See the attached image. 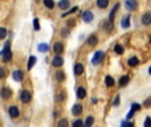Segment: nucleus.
I'll return each instance as SVG.
<instances>
[{"label": "nucleus", "mask_w": 151, "mask_h": 127, "mask_svg": "<svg viewBox=\"0 0 151 127\" xmlns=\"http://www.w3.org/2000/svg\"><path fill=\"white\" fill-rule=\"evenodd\" d=\"M72 113L74 114V115H80V114L82 113V106H81V105H78V103H77V105H74V106H73V109H72Z\"/></svg>", "instance_id": "4468645a"}, {"label": "nucleus", "mask_w": 151, "mask_h": 127, "mask_svg": "<svg viewBox=\"0 0 151 127\" xmlns=\"http://www.w3.org/2000/svg\"><path fill=\"white\" fill-rule=\"evenodd\" d=\"M113 28H114L113 21H111V20L105 21V24H103V29H105V31H106V32H110V31H113Z\"/></svg>", "instance_id": "ddd939ff"}, {"label": "nucleus", "mask_w": 151, "mask_h": 127, "mask_svg": "<svg viewBox=\"0 0 151 127\" xmlns=\"http://www.w3.org/2000/svg\"><path fill=\"white\" fill-rule=\"evenodd\" d=\"M53 52L57 53V54H61L62 52H64V45H62V42H56V44L53 45Z\"/></svg>", "instance_id": "6e6552de"}, {"label": "nucleus", "mask_w": 151, "mask_h": 127, "mask_svg": "<svg viewBox=\"0 0 151 127\" xmlns=\"http://www.w3.org/2000/svg\"><path fill=\"white\" fill-rule=\"evenodd\" d=\"M137 0H126L125 1V7L127 11H135L137 9Z\"/></svg>", "instance_id": "f03ea898"}, {"label": "nucleus", "mask_w": 151, "mask_h": 127, "mask_svg": "<svg viewBox=\"0 0 151 127\" xmlns=\"http://www.w3.org/2000/svg\"><path fill=\"white\" fill-rule=\"evenodd\" d=\"M64 126H68V120L66 119H61L59 122V127H64Z\"/></svg>", "instance_id": "473e14b6"}, {"label": "nucleus", "mask_w": 151, "mask_h": 127, "mask_svg": "<svg viewBox=\"0 0 151 127\" xmlns=\"http://www.w3.org/2000/svg\"><path fill=\"white\" fill-rule=\"evenodd\" d=\"M129 81H130L129 76H123V77H121V79H119V86H126L127 83H129Z\"/></svg>", "instance_id": "6ab92c4d"}, {"label": "nucleus", "mask_w": 151, "mask_h": 127, "mask_svg": "<svg viewBox=\"0 0 151 127\" xmlns=\"http://www.w3.org/2000/svg\"><path fill=\"white\" fill-rule=\"evenodd\" d=\"M93 122H94V118H93V117H88V119L85 120V123H84V124H85L86 127H90L93 124Z\"/></svg>", "instance_id": "cd10ccee"}, {"label": "nucleus", "mask_w": 151, "mask_h": 127, "mask_svg": "<svg viewBox=\"0 0 151 127\" xmlns=\"http://www.w3.org/2000/svg\"><path fill=\"white\" fill-rule=\"evenodd\" d=\"M5 36H7V29H5V28H1V27H0V40L5 38Z\"/></svg>", "instance_id": "c85d7f7f"}, {"label": "nucleus", "mask_w": 151, "mask_h": 127, "mask_svg": "<svg viewBox=\"0 0 151 127\" xmlns=\"http://www.w3.org/2000/svg\"><path fill=\"white\" fill-rule=\"evenodd\" d=\"M64 99V93H61L59 97H57V101H62Z\"/></svg>", "instance_id": "a19ab883"}, {"label": "nucleus", "mask_w": 151, "mask_h": 127, "mask_svg": "<svg viewBox=\"0 0 151 127\" xmlns=\"http://www.w3.org/2000/svg\"><path fill=\"white\" fill-rule=\"evenodd\" d=\"M148 73H150V74H151V66H150V68H148Z\"/></svg>", "instance_id": "79ce46f5"}, {"label": "nucleus", "mask_w": 151, "mask_h": 127, "mask_svg": "<svg viewBox=\"0 0 151 127\" xmlns=\"http://www.w3.org/2000/svg\"><path fill=\"white\" fill-rule=\"evenodd\" d=\"M0 95L3 97L4 99H8V98L12 95V90L8 89V87H3V89H1V91H0Z\"/></svg>", "instance_id": "423d86ee"}, {"label": "nucleus", "mask_w": 151, "mask_h": 127, "mask_svg": "<svg viewBox=\"0 0 151 127\" xmlns=\"http://www.w3.org/2000/svg\"><path fill=\"white\" fill-rule=\"evenodd\" d=\"M77 97H78L80 99L85 98L86 97V90L84 89V87H78V89H77Z\"/></svg>", "instance_id": "2eb2a0df"}, {"label": "nucleus", "mask_w": 151, "mask_h": 127, "mask_svg": "<svg viewBox=\"0 0 151 127\" xmlns=\"http://www.w3.org/2000/svg\"><path fill=\"white\" fill-rule=\"evenodd\" d=\"M34 64H36V57H33V56H32V57H29V61H28V70H31L32 68H33V65Z\"/></svg>", "instance_id": "412c9836"}, {"label": "nucleus", "mask_w": 151, "mask_h": 127, "mask_svg": "<svg viewBox=\"0 0 151 127\" xmlns=\"http://www.w3.org/2000/svg\"><path fill=\"white\" fill-rule=\"evenodd\" d=\"M56 78H57V81H64V79H65V73L57 72L56 73Z\"/></svg>", "instance_id": "a878e982"}, {"label": "nucleus", "mask_w": 151, "mask_h": 127, "mask_svg": "<svg viewBox=\"0 0 151 127\" xmlns=\"http://www.w3.org/2000/svg\"><path fill=\"white\" fill-rule=\"evenodd\" d=\"M102 58H103V52H97L96 54H94V57H93V60H92V62L94 64V65H98V64H101V61H102Z\"/></svg>", "instance_id": "20e7f679"}, {"label": "nucleus", "mask_w": 151, "mask_h": 127, "mask_svg": "<svg viewBox=\"0 0 151 127\" xmlns=\"http://www.w3.org/2000/svg\"><path fill=\"white\" fill-rule=\"evenodd\" d=\"M131 110H134V111L141 110V106H139L138 103H133V105H131Z\"/></svg>", "instance_id": "2f4dec72"}, {"label": "nucleus", "mask_w": 151, "mask_h": 127, "mask_svg": "<svg viewBox=\"0 0 151 127\" xmlns=\"http://www.w3.org/2000/svg\"><path fill=\"white\" fill-rule=\"evenodd\" d=\"M31 93L29 91H27V90H23L20 93V99H21V102L23 103H28L29 101H31Z\"/></svg>", "instance_id": "7ed1b4c3"}, {"label": "nucleus", "mask_w": 151, "mask_h": 127, "mask_svg": "<svg viewBox=\"0 0 151 127\" xmlns=\"http://www.w3.org/2000/svg\"><path fill=\"white\" fill-rule=\"evenodd\" d=\"M118 8H119V4H115V5H114V8H113V11H111V13H110L109 20H111V21H113V19H114V15H115V12H117V11H118Z\"/></svg>", "instance_id": "393cba45"}, {"label": "nucleus", "mask_w": 151, "mask_h": 127, "mask_svg": "<svg viewBox=\"0 0 151 127\" xmlns=\"http://www.w3.org/2000/svg\"><path fill=\"white\" fill-rule=\"evenodd\" d=\"M62 64H64V58H62L60 54H57L55 58L52 60V65H53V66H57V68H60Z\"/></svg>", "instance_id": "39448f33"}, {"label": "nucleus", "mask_w": 151, "mask_h": 127, "mask_svg": "<svg viewBox=\"0 0 151 127\" xmlns=\"http://www.w3.org/2000/svg\"><path fill=\"white\" fill-rule=\"evenodd\" d=\"M134 113H135L134 110H130V113H129V114H127V115H126V118H127V119H130V118H133V115H134Z\"/></svg>", "instance_id": "ea45409f"}, {"label": "nucleus", "mask_w": 151, "mask_h": 127, "mask_svg": "<svg viewBox=\"0 0 151 127\" xmlns=\"http://www.w3.org/2000/svg\"><path fill=\"white\" fill-rule=\"evenodd\" d=\"M44 4H45V7L49 8V9L55 8V1L53 0H44Z\"/></svg>", "instance_id": "5701e85b"}, {"label": "nucleus", "mask_w": 151, "mask_h": 127, "mask_svg": "<svg viewBox=\"0 0 151 127\" xmlns=\"http://www.w3.org/2000/svg\"><path fill=\"white\" fill-rule=\"evenodd\" d=\"M5 69L4 68H0V78H4V77H5Z\"/></svg>", "instance_id": "c9c22d12"}, {"label": "nucleus", "mask_w": 151, "mask_h": 127, "mask_svg": "<svg viewBox=\"0 0 151 127\" xmlns=\"http://www.w3.org/2000/svg\"><path fill=\"white\" fill-rule=\"evenodd\" d=\"M1 54H3V61L4 62H9L11 61V58H12V52H11L9 42H5V46H4Z\"/></svg>", "instance_id": "f257e3e1"}, {"label": "nucleus", "mask_w": 151, "mask_h": 127, "mask_svg": "<svg viewBox=\"0 0 151 127\" xmlns=\"http://www.w3.org/2000/svg\"><path fill=\"white\" fill-rule=\"evenodd\" d=\"M142 23H143V25H150L151 24V13L150 12L144 13L143 16H142Z\"/></svg>", "instance_id": "9d476101"}, {"label": "nucleus", "mask_w": 151, "mask_h": 127, "mask_svg": "<svg viewBox=\"0 0 151 127\" xmlns=\"http://www.w3.org/2000/svg\"><path fill=\"white\" fill-rule=\"evenodd\" d=\"M119 102H121V99H119V95H117V97H115V99H114L113 106H118V105H119Z\"/></svg>", "instance_id": "4c0bfd02"}, {"label": "nucleus", "mask_w": 151, "mask_h": 127, "mask_svg": "<svg viewBox=\"0 0 151 127\" xmlns=\"http://www.w3.org/2000/svg\"><path fill=\"white\" fill-rule=\"evenodd\" d=\"M122 27H123V28H129V27H130V16L123 17V20H122Z\"/></svg>", "instance_id": "4be33fe9"}, {"label": "nucleus", "mask_w": 151, "mask_h": 127, "mask_svg": "<svg viewBox=\"0 0 151 127\" xmlns=\"http://www.w3.org/2000/svg\"><path fill=\"white\" fill-rule=\"evenodd\" d=\"M150 126H151V119H150V117H148L144 120V127H150Z\"/></svg>", "instance_id": "e433bc0d"}, {"label": "nucleus", "mask_w": 151, "mask_h": 127, "mask_svg": "<svg viewBox=\"0 0 151 127\" xmlns=\"http://www.w3.org/2000/svg\"><path fill=\"white\" fill-rule=\"evenodd\" d=\"M127 64H129L130 66H137L138 64H139V60H138L137 57H131V58H129Z\"/></svg>", "instance_id": "aec40b11"}, {"label": "nucleus", "mask_w": 151, "mask_h": 127, "mask_svg": "<svg viewBox=\"0 0 151 127\" xmlns=\"http://www.w3.org/2000/svg\"><path fill=\"white\" fill-rule=\"evenodd\" d=\"M105 82H106L107 86H114V79H113V77L107 76L106 78H105Z\"/></svg>", "instance_id": "bb28decb"}, {"label": "nucleus", "mask_w": 151, "mask_h": 127, "mask_svg": "<svg viewBox=\"0 0 151 127\" xmlns=\"http://www.w3.org/2000/svg\"><path fill=\"white\" fill-rule=\"evenodd\" d=\"M33 27H34V29H36V31H38V29H40V24H38V19H34V20H33Z\"/></svg>", "instance_id": "7c9ffc66"}, {"label": "nucleus", "mask_w": 151, "mask_h": 127, "mask_svg": "<svg viewBox=\"0 0 151 127\" xmlns=\"http://www.w3.org/2000/svg\"><path fill=\"white\" fill-rule=\"evenodd\" d=\"M77 9H78V8H77V7H74V8H72V9L69 11V12H65V13L62 15V17H65V16H68V15H69V13H74V12H76V11H77Z\"/></svg>", "instance_id": "72a5a7b5"}, {"label": "nucleus", "mask_w": 151, "mask_h": 127, "mask_svg": "<svg viewBox=\"0 0 151 127\" xmlns=\"http://www.w3.org/2000/svg\"><path fill=\"white\" fill-rule=\"evenodd\" d=\"M59 7L61 8L62 11L64 9H68V7H69V0H61L59 3Z\"/></svg>", "instance_id": "a211bd4d"}, {"label": "nucleus", "mask_w": 151, "mask_h": 127, "mask_svg": "<svg viewBox=\"0 0 151 127\" xmlns=\"http://www.w3.org/2000/svg\"><path fill=\"white\" fill-rule=\"evenodd\" d=\"M97 42H98V37H97L96 34H92V36H89V38H88V44H89L90 46H94Z\"/></svg>", "instance_id": "f8f14e48"}, {"label": "nucleus", "mask_w": 151, "mask_h": 127, "mask_svg": "<svg viewBox=\"0 0 151 127\" xmlns=\"http://www.w3.org/2000/svg\"><path fill=\"white\" fill-rule=\"evenodd\" d=\"M38 50L40 52H47L48 50V45L47 44H40L38 45Z\"/></svg>", "instance_id": "c756f323"}, {"label": "nucleus", "mask_w": 151, "mask_h": 127, "mask_svg": "<svg viewBox=\"0 0 151 127\" xmlns=\"http://www.w3.org/2000/svg\"><path fill=\"white\" fill-rule=\"evenodd\" d=\"M8 113H9V117L11 118H17L19 117V109L16 106H11L8 109Z\"/></svg>", "instance_id": "1a4fd4ad"}, {"label": "nucleus", "mask_w": 151, "mask_h": 127, "mask_svg": "<svg viewBox=\"0 0 151 127\" xmlns=\"http://www.w3.org/2000/svg\"><path fill=\"white\" fill-rule=\"evenodd\" d=\"M73 126H84V122L82 120H80V119H77V120H74V122H73Z\"/></svg>", "instance_id": "f704fd0d"}, {"label": "nucleus", "mask_w": 151, "mask_h": 127, "mask_svg": "<svg viewBox=\"0 0 151 127\" xmlns=\"http://www.w3.org/2000/svg\"><path fill=\"white\" fill-rule=\"evenodd\" d=\"M13 79L15 81H23V73H21L20 70L13 72Z\"/></svg>", "instance_id": "f3484780"}, {"label": "nucleus", "mask_w": 151, "mask_h": 127, "mask_svg": "<svg viewBox=\"0 0 151 127\" xmlns=\"http://www.w3.org/2000/svg\"><path fill=\"white\" fill-rule=\"evenodd\" d=\"M84 73V65L82 64H76L74 65V74L76 76H81Z\"/></svg>", "instance_id": "9b49d317"}, {"label": "nucleus", "mask_w": 151, "mask_h": 127, "mask_svg": "<svg viewBox=\"0 0 151 127\" xmlns=\"http://www.w3.org/2000/svg\"><path fill=\"white\" fill-rule=\"evenodd\" d=\"M82 20L85 21V23H92L93 21V13L90 12V11H85L82 13Z\"/></svg>", "instance_id": "0eeeda50"}, {"label": "nucleus", "mask_w": 151, "mask_h": 127, "mask_svg": "<svg viewBox=\"0 0 151 127\" xmlns=\"http://www.w3.org/2000/svg\"><path fill=\"white\" fill-rule=\"evenodd\" d=\"M97 5L103 9V8H106L109 5V0H97Z\"/></svg>", "instance_id": "dca6fc26"}, {"label": "nucleus", "mask_w": 151, "mask_h": 127, "mask_svg": "<svg viewBox=\"0 0 151 127\" xmlns=\"http://www.w3.org/2000/svg\"><path fill=\"white\" fill-rule=\"evenodd\" d=\"M114 52H115L117 54H122V53H123V46L119 45V44H117L115 46H114Z\"/></svg>", "instance_id": "b1692460"}, {"label": "nucleus", "mask_w": 151, "mask_h": 127, "mask_svg": "<svg viewBox=\"0 0 151 127\" xmlns=\"http://www.w3.org/2000/svg\"><path fill=\"white\" fill-rule=\"evenodd\" d=\"M143 106H144V107H150V106H151V99H150V98H148V99H146V101H144Z\"/></svg>", "instance_id": "58836bf2"}]
</instances>
